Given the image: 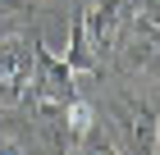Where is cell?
I'll list each match as a JSON object with an SVG mask.
<instances>
[{
  "instance_id": "obj_4",
  "label": "cell",
  "mask_w": 160,
  "mask_h": 155,
  "mask_svg": "<svg viewBox=\"0 0 160 155\" xmlns=\"http://www.w3.org/2000/svg\"><path fill=\"white\" fill-rule=\"evenodd\" d=\"M123 123H128V142L137 155H156V137H160V114L151 105H128L123 109Z\"/></svg>"
},
{
  "instance_id": "obj_8",
  "label": "cell",
  "mask_w": 160,
  "mask_h": 155,
  "mask_svg": "<svg viewBox=\"0 0 160 155\" xmlns=\"http://www.w3.org/2000/svg\"><path fill=\"white\" fill-rule=\"evenodd\" d=\"M0 155H23V146L9 142V137H0Z\"/></svg>"
},
{
  "instance_id": "obj_1",
  "label": "cell",
  "mask_w": 160,
  "mask_h": 155,
  "mask_svg": "<svg viewBox=\"0 0 160 155\" xmlns=\"http://www.w3.org/2000/svg\"><path fill=\"white\" fill-rule=\"evenodd\" d=\"M32 69H37V41L5 36L0 41V105H18L32 91Z\"/></svg>"
},
{
  "instance_id": "obj_9",
  "label": "cell",
  "mask_w": 160,
  "mask_h": 155,
  "mask_svg": "<svg viewBox=\"0 0 160 155\" xmlns=\"http://www.w3.org/2000/svg\"><path fill=\"white\" fill-rule=\"evenodd\" d=\"M156 155H160V137H156Z\"/></svg>"
},
{
  "instance_id": "obj_6",
  "label": "cell",
  "mask_w": 160,
  "mask_h": 155,
  "mask_svg": "<svg viewBox=\"0 0 160 155\" xmlns=\"http://www.w3.org/2000/svg\"><path fill=\"white\" fill-rule=\"evenodd\" d=\"M78 155H119V151H114V146L105 142V137H96V132H87V142L78 146Z\"/></svg>"
},
{
  "instance_id": "obj_2",
  "label": "cell",
  "mask_w": 160,
  "mask_h": 155,
  "mask_svg": "<svg viewBox=\"0 0 160 155\" xmlns=\"http://www.w3.org/2000/svg\"><path fill=\"white\" fill-rule=\"evenodd\" d=\"M119 41H123V69L128 73H142V78L160 73V23L137 14V18H128Z\"/></svg>"
},
{
  "instance_id": "obj_3",
  "label": "cell",
  "mask_w": 160,
  "mask_h": 155,
  "mask_svg": "<svg viewBox=\"0 0 160 155\" xmlns=\"http://www.w3.org/2000/svg\"><path fill=\"white\" fill-rule=\"evenodd\" d=\"M128 14H133V5H128V0H96V5H87V9H82L87 41H92V50H96V55H110V50L119 46L123 27H128Z\"/></svg>"
},
{
  "instance_id": "obj_5",
  "label": "cell",
  "mask_w": 160,
  "mask_h": 155,
  "mask_svg": "<svg viewBox=\"0 0 160 155\" xmlns=\"http://www.w3.org/2000/svg\"><path fill=\"white\" fill-rule=\"evenodd\" d=\"M64 64H69L73 73H96V50H92V41H87L82 14L73 18V32H69V46H64Z\"/></svg>"
},
{
  "instance_id": "obj_7",
  "label": "cell",
  "mask_w": 160,
  "mask_h": 155,
  "mask_svg": "<svg viewBox=\"0 0 160 155\" xmlns=\"http://www.w3.org/2000/svg\"><path fill=\"white\" fill-rule=\"evenodd\" d=\"M32 0H0V14H28Z\"/></svg>"
}]
</instances>
